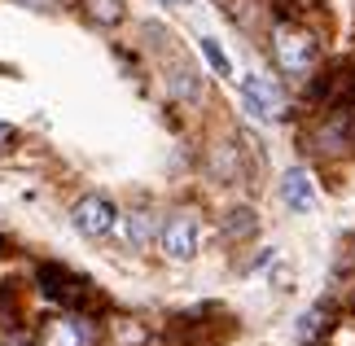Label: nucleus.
I'll list each match as a JSON object with an SVG mask.
<instances>
[{"label":"nucleus","instance_id":"nucleus-14","mask_svg":"<svg viewBox=\"0 0 355 346\" xmlns=\"http://www.w3.org/2000/svg\"><path fill=\"white\" fill-rule=\"evenodd\" d=\"M13 145V128H9V123H0V149H9Z\"/></svg>","mask_w":355,"mask_h":346},{"label":"nucleus","instance_id":"nucleus-5","mask_svg":"<svg viewBox=\"0 0 355 346\" xmlns=\"http://www.w3.org/2000/svg\"><path fill=\"white\" fill-rule=\"evenodd\" d=\"M198 241H202V224L193 211H180L162 224V254L175 259V263H189L198 254Z\"/></svg>","mask_w":355,"mask_h":346},{"label":"nucleus","instance_id":"nucleus-1","mask_svg":"<svg viewBox=\"0 0 355 346\" xmlns=\"http://www.w3.org/2000/svg\"><path fill=\"white\" fill-rule=\"evenodd\" d=\"M272 58H277L281 75L290 79H307L311 66H316L320 58V40L307 31V26H298L290 18H281L277 26H272Z\"/></svg>","mask_w":355,"mask_h":346},{"label":"nucleus","instance_id":"nucleus-8","mask_svg":"<svg viewBox=\"0 0 355 346\" xmlns=\"http://www.w3.org/2000/svg\"><path fill=\"white\" fill-rule=\"evenodd\" d=\"M281 198H285V206H290V211L307 215L311 206H316V184H311V175H307L303 167H290V171L281 175Z\"/></svg>","mask_w":355,"mask_h":346},{"label":"nucleus","instance_id":"nucleus-11","mask_svg":"<svg viewBox=\"0 0 355 346\" xmlns=\"http://www.w3.org/2000/svg\"><path fill=\"white\" fill-rule=\"evenodd\" d=\"M250 232H254V211L241 206V211L228 215V237H250Z\"/></svg>","mask_w":355,"mask_h":346},{"label":"nucleus","instance_id":"nucleus-12","mask_svg":"<svg viewBox=\"0 0 355 346\" xmlns=\"http://www.w3.org/2000/svg\"><path fill=\"white\" fill-rule=\"evenodd\" d=\"M202 58L211 62V71H215V75H233V66H228V58L220 53V44H215V40H202Z\"/></svg>","mask_w":355,"mask_h":346},{"label":"nucleus","instance_id":"nucleus-10","mask_svg":"<svg viewBox=\"0 0 355 346\" xmlns=\"http://www.w3.org/2000/svg\"><path fill=\"white\" fill-rule=\"evenodd\" d=\"M84 18L97 26H119L128 18V5L123 0H84Z\"/></svg>","mask_w":355,"mask_h":346},{"label":"nucleus","instance_id":"nucleus-9","mask_svg":"<svg viewBox=\"0 0 355 346\" xmlns=\"http://www.w3.org/2000/svg\"><path fill=\"white\" fill-rule=\"evenodd\" d=\"M105 329H110V346H145L149 334L141 320H132V315H110L105 320Z\"/></svg>","mask_w":355,"mask_h":346},{"label":"nucleus","instance_id":"nucleus-3","mask_svg":"<svg viewBox=\"0 0 355 346\" xmlns=\"http://www.w3.org/2000/svg\"><path fill=\"white\" fill-rule=\"evenodd\" d=\"M97 329H92L79 311H62V315H49L35 334V346H92Z\"/></svg>","mask_w":355,"mask_h":346},{"label":"nucleus","instance_id":"nucleus-15","mask_svg":"<svg viewBox=\"0 0 355 346\" xmlns=\"http://www.w3.org/2000/svg\"><path fill=\"white\" fill-rule=\"evenodd\" d=\"M22 5H35V9H53L58 0H22Z\"/></svg>","mask_w":355,"mask_h":346},{"label":"nucleus","instance_id":"nucleus-2","mask_svg":"<svg viewBox=\"0 0 355 346\" xmlns=\"http://www.w3.org/2000/svg\"><path fill=\"white\" fill-rule=\"evenodd\" d=\"M35 285H40V294H44L49 302H58L62 311H88L92 307L88 281H79L75 272L58 268V263H40V268H35Z\"/></svg>","mask_w":355,"mask_h":346},{"label":"nucleus","instance_id":"nucleus-4","mask_svg":"<svg viewBox=\"0 0 355 346\" xmlns=\"http://www.w3.org/2000/svg\"><path fill=\"white\" fill-rule=\"evenodd\" d=\"M241 105L254 119H281L285 114V92L272 75H245L241 79Z\"/></svg>","mask_w":355,"mask_h":346},{"label":"nucleus","instance_id":"nucleus-6","mask_svg":"<svg viewBox=\"0 0 355 346\" xmlns=\"http://www.w3.org/2000/svg\"><path fill=\"white\" fill-rule=\"evenodd\" d=\"M71 224L84 232V237H105V232L114 228V206H110V198L88 193V198L71 211Z\"/></svg>","mask_w":355,"mask_h":346},{"label":"nucleus","instance_id":"nucleus-13","mask_svg":"<svg viewBox=\"0 0 355 346\" xmlns=\"http://www.w3.org/2000/svg\"><path fill=\"white\" fill-rule=\"evenodd\" d=\"M320 329H324V311L316 307V311H307V315H303V325H298V334H303V338H316Z\"/></svg>","mask_w":355,"mask_h":346},{"label":"nucleus","instance_id":"nucleus-7","mask_svg":"<svg viewBox=\"0 0 355 346\" xmlns=\"http://www.w3.org/2000/svg\"><path fill=\"white\" fill-rule=\"evenodd\" d=\"M311 145H316L320 154H338V149H347L351 145V105H334V114L311 132Z\"/></svg>","mask_w":355,"mask_h":346},{"label":"nucleus","instance_id":"nucleus-16","mask_svg":"<svg viewBox=\"0 0 355 346\" xmlns=\"http://www.w3.org/2000/svg\"><path fill=\"white\" fill-rule=\"evenodd\" d=\"M162 5H171V9H180V5H189V0H162Z\"/></svg>","mask_w":355,"mask_h":346}]
</instances>
